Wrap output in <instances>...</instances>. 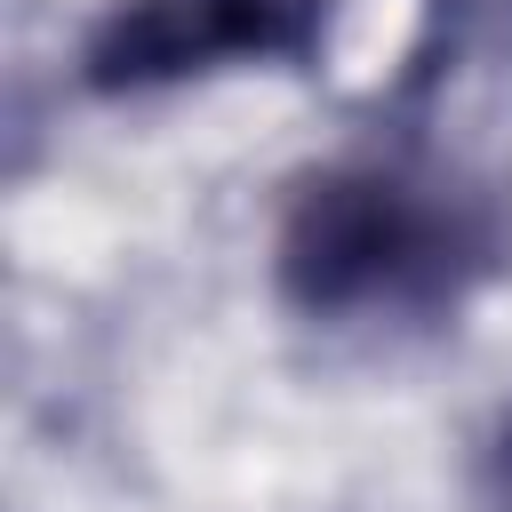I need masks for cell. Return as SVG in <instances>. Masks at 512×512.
Listing matches in <instances>:
<instances>
[{"instance_id":"cell-1","label":"cell","mask_w":512,"mask_h":512,"mask_svg":"<svg viewBox=\"0 0 512 512\" xmlns=\"http://www.w3.org/2000/svg\"><path fill=\"white\" fill-rule=\"evenodd\" d=\"M464 264H472L464 208L440 184H416L392 168L320 176L280 232V280L312 312L424 304V296L456 288Z\"/></svg>"},{"instance_id":"cell-2","label":"cell","mask_w":512,"mask_h":512,"mask_svg":"<svg viewBox=\"0 0 512 512\" xmlns=\"http://www.w3.org/2000/svg\"><path fill=\"white\" fill-rule=\"evenodd\" d=\"M328 32V0H128L96 48V88H152L224 56H312Z\"/></svg>"},{"instance_id":"cell-3","label":"cell","mask_w":512,"mask_h":512,"mask_svg":"<svg viewBox=\"0 0 512 512\" xmlns=\"http://www.w3.org/2000/svg\"><path fill=\"white\" fill-rule=\"evenodd\" d=\"M440 16H448L464 40H504V32H512V0H440Z\"/></svg>"},{"instance_id":"cell-4","label":"cell","mask_w":512,"mask_h":512,"mask_svg":"<svg viewBox=\"0 0 512 512\" xmlns=\"http://www.w3.org/2000/svg\"><path fill=\"white\" fill-rule=\"evenodd\" d=\"M488 512H512V416L488 440Z\"/></svg>"}]
</instances>
